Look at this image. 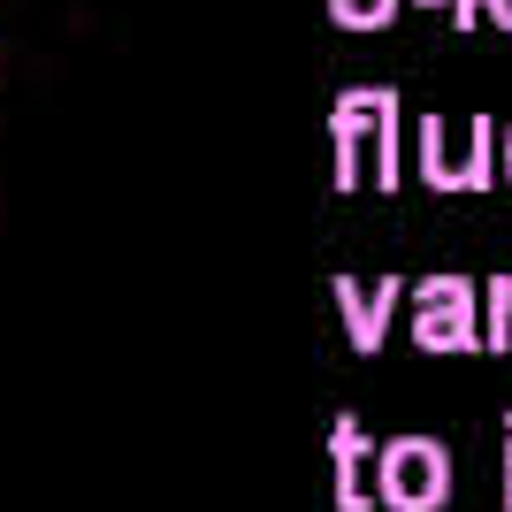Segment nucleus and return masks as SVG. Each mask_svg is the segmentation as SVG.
Masks as SVG:
<instances>
[{"mask_svg": "<svg viewBox=\"0 0 512 512\" xmlns=\"http://www.w3.org/2000/svg\"><path fill=\"white\" fill-rule=\"evenodd\" d=\"M398 497H406V505H436V497H444V459H436V451H406V459H398Z\"/></svg>", "mask_w": 512, "mask_h": 512, "instance_id": "f257e3e1", "label": "nucleus"}, {"mask_svg": "<svg viewBox=\"0 0 512 512\" xmlns=\"http://www.w3.org/2000/svg\"><path fill=\"white\" fill-rule=\"evenodd\" d=\"M436 169L444 176H474L482 169V138H436Z\"/></svg>", "mask_w": 512, "mask_h": 512, "instance_id": "f03ea898", "label": "nucleus"}, {"mask_svg": "<svg viewBox=\"0 0 512 512\" xmlns=\"http://www.w3.org/2000/svg\"><path fill=\"white\" fill-rule=\"evenodd\" d=\"M428 306H436V314H428V337H459V329H467V314H459V291H451V283H444Z\"/></svg>", "mask_w": 512, "mask_h": 512, "instance_id": "7ed1b4c3", "label": "nucleus"}, {"mask_svg": "<svg viewBox=\"0 0 512 512\" xmlns=\"http://www.w3.org/2000/svg\"><path fill=\"white\" fill-rule=\"evenodd\" d=\"M497 16H512V0H497Z\"/></svg>", "mask_w": 512, "mask_h": 512, "instance_id": "20e7f679", "label": "nucleus"}]
</instances>
